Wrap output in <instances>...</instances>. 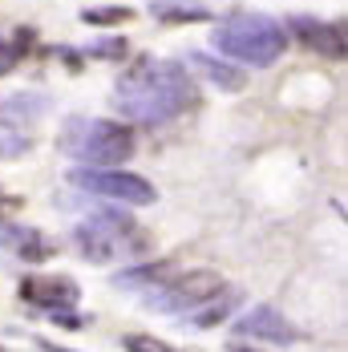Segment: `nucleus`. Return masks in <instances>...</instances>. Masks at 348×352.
Masks as SVG:
<instances>
[{
    "label": "nucleus",
    "instance_id": "obj_21",
    "mask_svg": "<svg viewBox=\"0 0 348 352\" xmlns=\"http://www.w3.org/2000/svg\"><path fill=\"white\" fill-rule=\"evenodd\" d=\"M0 352H8V349H0Z\"/></svg>",
    "mask_w": 348,
    "mask_h": 352
},
{
    "label": "nucleus",
    "instance_id": "obj_13",
    "mask_svg": "<svg viewBox=\"0 0 348 352\" xmlns=\"http://www.w3.org/2000/svg\"><path fill=\"white\" fill-rule=\"evenodd\" d=\"M49 106V98H41V94H12V98H4L0 102V122H12V126H25V122H33L41 118Z\"/></svg>",
    "mask_w": 348,
    "mask_h": 352
},
{
    "label": "nucleus",
    "instance_id": "obj_17",
    "mask_svg": "<svg viewBox=\"0 0 348 352\" xmlns=\"http://www.w3.org/2000/svg\"><path fill=\"white\" fill-rule=\"evenodd\" d=\"M210 308H203V312H195V324H219V320L223 316H231V308H235V304H231V296H215V300H207Z\"/></svg>",
    "mask_w": 348,
    "mask_h": 352
},
{
    "label": "nucleus",
    "instance_id": "obj_11",
    "mask_svg": "<svg viewBox=\"0 0 348 352\" xmlns=\"http://www.w3.org/2000/svg\"><path fill=\"white\" fill-rule=\"evenodd\" d=\"M150 12L162 25H195V21H207L210 16V8L203 0H154Z\"/></svg>",
    "mask_w": 348,
    "mask_h": 352
},
{
    "label": "nucleus",
    "instance_id": "obj_10",
    "mask_svg": "<svg viewBox=\"0 0 348 352\" xmlns=\"http://www.w3.org/2000/svg\"><path fill=\"white\" fill-rule=\"evenodd\" d=\"M191 69L203 73L210 85H219V89H227V94H239V89H247V73L239 69V65H227V61L210 57V53H195V57H191Z\"/></svg>",
    "mask_w": 348,
    "mask_h": 352
},
{
    "label": "nucleus",
    "instance_id": "obj_2",
    "mask_svg": "<svg viewBox=\"0 0 348 352\" xmlns=\"http://www.w3.org/2000/svg\"><path fill=\"white\" fill-rule=\"evenodd\" d=\"M210 45L223 57H231V61H243V65H259L263 69V65H276L279 57H283L287 33H283L279 21L263 16V12H235V16H227V21L215 25Z\"/></svg>",
    "mask_w": 348,
    "mask_h": 352
},
{
    "label": "nucleus",
    "instance_id": "obj_12",
    "mask_svg": "<svg viewBox=\"0 0 348 352\" xmlns=\"http://www.w3.org/2000/svg\"><path fill=\"white\" fill-rule=\"evenodd\" d=\"M0 247L4 251H17V255H25V259H49L53 255V247L41 243V235L29 231V227H0Z\"/></svg>",
    "mask_w": 348,
    "mask_h": 352
},
{
    "label": "nucleus",
    "instance_id": "obj_7",
    "mask_svg": "<svg viewBox=\"0 0 348 352\" xmlns=\"http://www.w3.org/2000/svg\"><path fill=\"white\" fill-rule=\"evenodd\" d=\"M21 300L53 312V316H65L69 308L81 304V287L69 276H25L21 280Z\"/></svg>",
    "mask_w": 348,
    "mask_h": 352
},
{
    "label": "nucleus",
    "instance_id": "obj_19",
    "mask_svg": "<svg viewBox=\"0 0 348 352\" xmlns=\"http://www.w3.org/2000/svg\"><path fill=\"white\" fill-rule=\"evenodd\" d=\"M8 61H12V45L0 36V65H8Z\"/></svg>",
    "mask_w": 348,
    "mask_h": 352
},
{
    "label": "nucleus",
    "instance_id": "obj_22",
    "mask_svg": "<svg viewBox=\"0 0 348 352\" xmlns=\"http://www.w3.org/2000/svg\"><path fill=\"white\" fill-rule=\"evenodd\" d=\"M0 203H4V199H0Z\"/></svg>",
    "mask_w": 348,
    "mask_h": 352
},
{
    "label": "nucleus",
    "instance_id": "obj_20",
    "mask_svg": "<svg viewBox=\"0 0 348 352\" xmlns=\"http://www.w3.org/2000/svg\"><path fill=\"white\" fill-rule=\"evenodd\" d=\"M227 352H259V349H243V344H231Z\"/></svg>",
    "mask_w": 348,
    "mask_h": 352
},
{
    "label": "nucleus",
    "instance_id": "obj_8",
    "mask_svg": "<svg viewBox=\"0 0 348 352\" xmlns=\"http://www.w3.org/2000/svg\"><path fill=\"white\" fill-rule=\"evenodd\" d=\"M235 332H239V336H251V340H263V344H292V340H300L296 324L283 316L279 308H272V304H255V308L235 324Z\"/></svg>",
    "mask_w": 348,
    "mask_h": 352
},
{
    "label": "nucleus",
    "instance_id": "obj_5",
    "mask_svg": "<svg viewBox=\"0 0 348 352\" xmlns=\"http://www.w3.org/2000/svg\"><path fill=\"white\" fill-rule=\"evenodd\" d=\"M69 182L85 195H98L109 203H122V207H150L158 199V190L146 182L142 175H130L122 166H109V170H94V166H77L69 170Z\"/></svg>",
    "mask_w": 348,
    "mask_h": 352
},
{
    "label": "nucleus",
    "instance_id": "obj_15",
    "mask_svg": "<svg viewBox=\"0 0 348 352\" xmlns=\"http://www.w3.org/2000/svg\"><path fill=\"white\" fill-rule=\"evenodd\" d=\"M122 349L126 352H178L174 344H166L162 336H146V332H130V336H122Z\"/></svg>",
    "mask_w": 348,
    "mask_h": 352
},
{
    "label": "nucleus",
    "instance_id": "obj_14",
    "mask_svg": "<svg viewBox=\"0 0 348 352\" xmlns=\"http://www.w3.org/2000/svg\"><path fill=\"white\" fill-rule=\"evenodd\" d=\"M166 272H171L166 263H142V267H130V272H118L113 283L118 287H138V292L142 287H162V283L171 280Z\"/></svg>",
    "mask_w": 348,
    "mask_h": 352
},
{
    "label": "nucleus",
    "instance_id": "obj_6",
    "mask_svg": "<svg viewBox=\"0 0 348 352\" xmlns=\"http://www.w3.org/2000/svg\"><path fill=\"white\" fill-rule=\"evenodd\" d=\"M223 292H227V280H223L219 272L195 267V272H182V276L166 280L162 287L146 292V304H150L154 312H182V308H195V312H199L207 300L223 296Z\"/></svg>",
    "mask_w": 348,
    "mask_h": 352
},
{
    "label": "nucleus",
    "instance_id": "obj_3",
    "mask_svg": "<svg viewBox=\"0 0 348 352\" xmlns=\"http://www.w3.org/2000/svg\"><path fill=\"white\" fill-rule=\"evenodd\" d=\"M61 150H69L73 158H81L94 170H109L134 154V134H130V126L109 122V118H98V122L73 118L61 130Z\"/></svg>",
    "mask_w": 348,
    "mask_h": 352
},
{
    "label": "nucleus",
    "instance_id": "obj_4",
    "mask_svg": "<svg viewBox=\"0 0 348 352\" xmlns=\"http://www.w3.org/2000/svg\"><path fill=\"white\" fill-rule=\"evenodd\" d=\"M73 243L77 251L89 259V263H118V259H134L146 239H142L138 223L122 211H102L94 219H85L77 231H73Z\"/></svg>",
    "mask_w": 348,
    "mask_h": 352
},
{
    "label": "nucleus",
    "instance_id": "obj_1",
    "mask_svg": "<svg viewBox=\"0 0 348 352\" xmlns=\"http://www.w3.org/2000/svg\"><path fill=\"white\" fill-rule=\"evenodd\" d=\"M113 106L126 118L142 122V126H158V122H171V118L199 106V89H195V77H186V69L178 61L142 57L138 65L118 81Z\"/></svg>",
    "mask_w": 348,
    "mask_h": 352
},
{
    "label": "nucleus",
    "instance_id": "obj_9",
    "mask_svg": "<svg viewBox=\"0 0 348 352\" xmlns=\"http://www.w3.org/2000/svg\"><path fill=\"white\" fill-rule=\"evenodd\" d=\"M283 33H292L304 49H312V53L345 57V29H340V25H324V21H316V16H292Z\"/></svg>",
    "mask_w": 348,
    "mask_h": 352
},
{
    "label": "nucleus",
    "instance_id": "obj_18",
    "mask_svg": "<svg viewBox=\"0 0 348 352\" xmlns=\"http://www.w3.org/2000/svg\"><path fill=\"white\" fill-rule=\"evenodd\" d=\"M94 53H102V57H122L126 49H122V41H102V49H94Z\"/></svg>",
    "mask_w": 348,
    "mask_h": 352
},
{
    "label": "nucleus",
    "instance_id": "obj_16",
    "mask_svg": "<svg viewBox=\"0 0 348 352\" xmlns=\"http://www.w3.org/2000/svg\"><path fill=\"white\" fill-rule=\"evenodd\" d=\"M134 12L130 8H122V4H109V8H89V12H81V21L85 25H126Z\"/></svg>",
    "mask_w": 348,
    "mask_h": 352
}]
</instances>
